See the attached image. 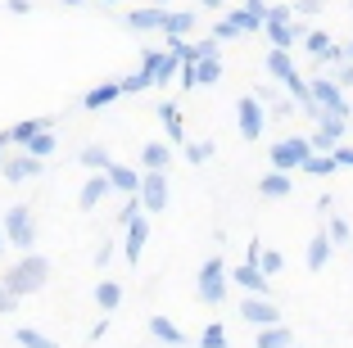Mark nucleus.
<instances>
[{
  "mask_svg": "<svg viewBox=\"0 0 353 348\" xmlns=\"http://www.w3.org/2000/svg\"><path fill=\"white\" fill-rule=\"evenodd\" d=\"M263 68H268V77L272 82H285V77H294V59H290V50H268V59H263Z\"/></svg>",
  "mask_w": 353,
  "mask_h": 348,
  "instance_id": "obj_25",
  "label": "nucleus"
},
{
  "mask_svg": "<svg viewBox=\"0 0 353 348\" xmlns=\"http://www.w3.org/2000/svg\"><path fill=\"white\" fill-rule=\"evenodd\" d=\"M114 100H123V86H118V77H114V82L91 86V91L82 95V109H91V113H95V109H109Z\"/></svg>",
  "mask_w": 353,
  "mask_h": 348,
  "instance_id": "obj_21",
  "label": "nucleus"
},
{
  "mask_svg": "<svg viewBox=\"0 0 353 348\" xmlns=\"http://www.w3.org/2000/svg\"><path fill=\"white\" fill-rule=\"evenodd\" d=\"M59 5H68V10H77V5H86V0H59Z\"/></svg>",
  "mask_w": 353,
  "mask_h": 348,
  "instance_id": "obj_53",
  "label": "nucleus"
},
{
  "mask_svg": "<svg viewBox=\"0 0 353 348\" xmlns=\"http://www.w3.org/2000/svg\"><path fill=\"white\" fill-rule=\"evenodd\" d=\"M50 118H23V123H14L10 127V145H19V150H23V145H28L32 141V136H41V132H50Z\"/></svg>",
  "mask_w": 353,
  "mask_h": 348,
  "instance_id": "obj_23",
  "label": "nucleus"
},
{
  "mask_svg": "<svg viewBox=\"0 0 353 348\" xmlns=\"http://www.w3.org/2000/svg\"><path fill=\"white\" fill-rule=\"evenodd\" d=\"M195 5H199V10H213V14H218V19H222V14H227V0H195Z\"/></svg>",
  "mask_w": 353,
  "mask_h": 348,
  "instance_id": "obj_48",
  "label": "nucleus"
},
{
  "mask_svg": "<svg viewBox=\"0 0 353 348\" xmlns=\"http://www.w3.org/2000/svg\"><path fill=\"white\" fill-rule=\"evenodd\" d=\"M100 5H118V0H100Z\"/></svg>",
  "mask_w": 353,
  "mask_h": 348,
  "instance_id": "obj_56",
  "label": "nucleus"
},
{
  "mask_svg": "<svg viewBox=\"0 0 353 348\" xmlns=\"http://www.w3.org/2000/svg\"><path fill=\"white\" fill-rule=\"evenodd\" d=\"M308 91H312V104H317L322 113H335V118H349V113H353V100L335 86L331 72H317V77L308 82Z\"/></svg>",
  "mask_w": 353,
  "mask_h": 348,
  "instance_id": "obj_5",
  "label": "nucleus"
},
{
  "mask_svg": "<svg viewBox=\"0 0 353 348\" xmlns=\"http://www.w3.org/2000/svg\"><path fill=\"white\" fill-rule=\"evenodd\" d=\"M145 240H150V217L141 213L136 222H127V226H123V258H127L132 267L141 263V249H145Z\"/></svg>",
  "mask_w": 353,
  "mask_h": 348,
  "instance_id": "obj_12",
  "label": "nucleus"
},
{
  "mask_svg": "<svg viewBox=\"0 0 353 348\" xmlns=\"http://www.w3.org/2000/svg\"><path fill=\"white\" fill-rule=\"evenodd\" d=\"M331 45H335V41H331V32H326V28H312L308 37H303V50H308L312 59H322V54L331 50Z\"/></svg>",
  "mask_w": 353,
  "mask_h": 348,
  "instance_id": "obj_33",
  "label": "nucleus"
},
{
  "mask_svg": "<svg viewBox=\"0 0 353 348\" xmlns=\"http://www.w3.org/2000/svg\"><path fill=\"white\" fill-rule=\"evenodd\" d=\"M159 68H163V50H141V72H145L150 82L159 77Z\"/></svg>",
  "mask_w": 353,
  "mask_h": 348,
  "instance_id": "obj_39",
  "label": "nucleus"
},
{
  "mask_svg": "<svg viewBox=\"0 0 353 348\" xmlns=\"http://www.w3.org/2000/svg\"><path fill=\"white\" fill-rule=\"evenodd\" d=\"M41 172H46V163H41V158H32V154H14V158H5V163H0V176H5L10 185L37 181Z\"/></svg>",
  "mask_w": 353,
  "mask_h": 348,
  "instance_id": "obj_10",
  "label": "nucleus"
},
{
  "mask_svg": "<svg viewBox=\"0 0 353 348\" xmlns=\"http://www.w3.org/2000/svg\"><path fill=\"white\" fill-rule=\"evenodd\" d=\"M317 213H322V217H335V199L322 195V199H317Z\"/></svg>",
  "mask_w": 353,
  "mask_h": 348,
  "instance_id": "obj_50",
  "label": "nucleus"
},
{
  "mask_svg": "<svg viewBox=\"0 0 353 348\" xmlns=\"http://www.w3.org/2000/svg\"><path fill=\"white\" fill-rule=\"evenodd\" d=\"M123 28L136 32V37H154V32H163V5H145V10L123 14Z\"/></svg>",
  "mask_w": 353,
  "mask_h": 348,
  "instance_id": "obj_11",
  "label": "nucleus"
},
{
  "mask_svg": "<svg viewBox=\"0 0 353 348\" xmlns=\"http://www.w3.org/2000/svg\"><path fill=\"white\" fill-rule=\"evenodd\" d=\"M150 335H154L163 348H186V344H190V339H186V330L176 326L172 317H163V312H154V317H150Z\"/></svg>",
  "mask_w": 353,
  "mask_h": 348,
  "instance_id": "obj_17",
  "label": "nucleus"
},
{
  "mask_svg": "<svg viewBox=\"0 0 353 348\" xmlns=\"http://www.w3.org/2000/svg\"><path fill=\"white\" fill-rule=\"evenodd\" d=\"M109 185H114V195H136V190H141V172H136V167H127V163H109Z\"/></svg>",
  "mask_w": 353,
  "mask_h": 348,
  "instance_id": "obj_20",
  "label": "nucleus"
},
{
  "mask_svg": "<svg viewBox=\"0 0 353 348\" xmlns=\"http://www.w3.org/2000/svg\"><path fill=\"white\" fill-rule=\"evenodd\" d=\"M19 303H23V298H14L10 289H0V317H10V312H19Z\"/></svg>",
  "mask_w": 353,
  "mask_h": 348,
  "instance_id": "obj_45",
  "label": "nucleus"
},
{
  "mask_svg": "<svg viewBox=\"0 0 353 348\" xmlns=\"http://www.w3.org/2000/svg\"><path fill=\"white\" fill-rule=\"evenodd\" d=\"M172 145L168 141H145L141 145V172H168V167H172Z\"/></svg>",
  "mask_w": 353,
  "mask_h": 348,
  "instance_id": "obj_15",
  "label": "nucleus"
},
{
  "mask_svg": "<svg viewBox=\"0 0 353 348\" xmlns=\"http://www.w3.org/2000/svg\"><path fill=\"white\" fill-rule=\"evenodd\" d=\"M0 231H5V240L19 254H32V245H37V213L28 204H10L5 217H0Z\"/></svg>",
  "mask_w": 353,
  "mask_h": 348,
  "instance_id": "obj_3",
  "label": "nucleus"
},
{
  "mask_svg": "<svg viewBox=\"0 0 353 348\" xmlns=\"http://www.w3.org/2000/svg\"><path fill=\"white\" fill-rule=\"evenodd\" d=\"M344 59H353V41H349V45H344Z\"/></svg>",
  "mask_w": 353,
  "mask_h": 348,
  "instance_id": "obj_55",
  "label": "nucleus"
},
{
  "mask_svg": "<svg viewBox=\"0 0 353 348\" xmlns=\"http://www.w3.org/2000/svg\"><path fill=\"white\" fill-rule=\"evenodd\" d=\"M208 37H213V41L222 45V41H236V37H240V28L227 19V14H222V19H213V32H208Z\"/></svg>",
  "mask_w": 353,
  "mask_h": 348,
  "instance_id": "obj_38",
  "label": "nucleus"
},
{
  "mask_svg": "<svg viewBox=\"0 0 353 348\" xmlns=\"http://www.w3.org/2000/svg\"><path fill=\"white\" fill-rule=\"evenodd\" d=\"M213 150H218V145H213V141H186V145H181V154H186V163H208V158H213Z\"/></svg>",
  "mask_w": 353,
  "mask_h": 348,
  "instance_id": "obj_36",
  "label": "nucleus"
},
{
  "mask_svg": "<svg viewBox=\"0 0 353 348\" xmlns=\"http://www.w3.org/2000/svg\"><path fill=\"white\" fill-rule=\"evenodd\" d=\"M312 154L317 150H312L308 136H285V141H276L268 150V163H272V172H290L294 176L303 167V158H312Z\"/></svg>",
  "mask_w": 353,
  "mask_h": 348,
  "instance_id": "obj_4",
  "label": "nucleus"
},
{
  "mask_svg": "<svg viewBox=\"0 0 353 348\" xmlns=\"http://www.w3.org/2000/svg\"><path fill=\"white\" fill-rule=\"evenodd\" d=\"M236 127L245 141H259L263 132H268V109H263L259 95H240L236 100Z\"/></svg>",
  "mask_w": 353,
  "mask_h": 348,
  "instance_id": "obj_8",
  "label": "nucleus"
},
{
  "mask_svg": "<svg viewBox=\"0 0 353 348\" xmlns=\"http://www.w3.org/2000/svg\"><path fill=\"white\" fill-rule=\"evenodd\" d=\"M114 249H118V240H104V245L95 249V267H109V263H114Z\"/></svg>",
  "mask_w": 353,
  "mask_h": 348,
  "instance_id": "obj_44",
  "label": "nucleus"
},
{
  "mask_svg": "<svg viewBox=\"0 0 353 348\" xmlns=\"http://www.w3.org/2000/svg\"><path fill=\"white\" fill-rule=\"evenodd\" d=\"M294 348H299V344H294Z\"/></svg>",
  "mask_w": 353,
  "mask_h": 348,
  "instance_id": "obj_58",
  "label": "nucleus"
},
{
  "mask_svg": "<svg viewBox=\"0 0 353 348\" xmlns=\"http://www.w3.org/2000/svg\"><path fill=\"white\" fill-rule=\"evenodd\" d=\"M181 91H199V82H195V63H181Z\"/></svg>",
  "mask_w": 353,
  "mask_h": 348,
  "instance_id": "obj_46",
  "label": "nucleus"
},
{
  "mask_svg": "<svg viewBox=\"0 0 353 348\" xmlns=\"http://www.w3.org/2000/svg\"><path fill=\"white\" fill-rule=\"evenodd\" d=\"M54 145H59V141H54V127H50V132L32 136V141L23 145V154H32V158H41V163H46V158H50V154H54Z\"/></svg>",
  "mask_w": 353,
  "mask_h": 348,
  "instance_id": "obj_30",
  "label": "nucleus"
},
{
  "mask_svg": "<svg viewBox=\"0 0 353 348\" xmlns=\"http://www.w3.org/2000/svg\"><path fill=\"white\" fill-rule=\"evenodd\" d=\"M195 344H199V348H227V326H222V321H208V326L199 330Z\"/></svg>",
  "mask_w": 353,
  "mask_h": 348,
  "instance_id": "obj_35",
  "label": "nucleus"
},
{
  "mask_svg": "<svg viewBox=\"0 0 353 348\" xmlns=\"http://www.w3.org/2000/svg\"><path fill=\"white\" fill-rule=\"evenodd\" d=\"M14 344H19V348H59V339L41 335V330H32V326H19V330H14Z\"/></svg>",
  "mask_w": 353,
  "mask_h": 348,
  "instance_id": "obj_29",
  "label": "nucleus"
},
{
  "mask_svg": "<svg viewBox=\"0 0 353 348\" xmlns=\"http://www.w3.org/2000/svg\"><path fill=\"white\" fill-rule=\"evenodd\" d=\"M344 127H349V118L322 113V118H317V132L308 136V141H312V150H317V154H335V150H340V141H344Z\"/></svg>",
  "mask_w": 353,
  "mask_h": 348,
  "instance_id": "obj_9",
  "label": "nucleus"
},
{
  "mask_svg": "<svg viewBox=\"0 0 353 348\" xmlns=\"http://www.w3.org/2000/svg\"><path fill=\"white\" fill-rule=\"evenodd\" d=\"M259 272H263V276H281V272H285V254H281V249H268V245H263V254H259Z\"/></svg>",
  "mask_w": 353,
  "mask_h": 348,
  "instance_id": "obj_32",
  "label": "nucleus"
},
{
  "mask_svg": "<svg viewBox=\"0 0 353 348\" xmlns=\"http://www.w3.org/2000/svg\"><path fill=\"white\" fill-rule=\"evenodd\" d=\"M331 158H335V163H340V167H353V145H340V150H335Z\"/></svg>",
  "mask_w": 353,
  "mask_h": 348,
  "instance_id": "obj_47",
  "label": "nucleus"
},
{
  "mask_svg": "<svg viewBox=\"0 0 353 348\" xmlns=\"http://www.w3.org/2000/svg\"><path fill=\"white\" fill-rule=\"evenodd\" d=\"M240 321L254 326V330H268V326H281L285 312H281V303H272V298H263V294H245V303H240Z\"/></svg>",
  "mask_w": 353,
  "mask_h": 348,
  "instance_id": "obj_6",
  "label": "nucleus"
},
{
  "mask_svg": "<svg viewBox=\"0 0 353 348\" xmlns=\"http://www.w3.org/2000/svg\"><path fill=\"white\" fill-rule=\"evenodd\" d=\"M118 86H123V95H141V91H150L154 82H150L145 72L136 68V72H127V77H118Z\"/></svg>",
  "mask_w": 353,
  "mask_h": 348,
  "instance_id": "obj_37",
  "label": "nucleus"
},
{
  "mask_svg": "<svg viewBox=\"0 0 353 348\" xmlns=\"http://www.w3.org/2000/svg\"><path fill=\"white\" fill-rule=\"evenodd\" d=\"M5 249H10V240H5V231H0V258H5Z\"/></svg>",
  "mask_w": 353,
  "mask_h": 348,
  "instance_id": "obj_54",
  "label": "nucleus"
},
{
  "mask_svg": "<svg viewBox=\"0 0 353 348\" xmlns=\"http://www.w3.org/2000/svg\"><path fill=\"white\" fill-rule=\"evenodd\" d=\"M5 150H10V132H0V163H5Z\"/></svg>",
  "mask_w": 353,
  "mask_h": 348,
  "instance_id": "obj_52",
  "label": "nucleus"
},
{
  "mask_svg": "<svg viewBox=\"0 0 353 348\" xmlns=\"http://www.w3.org/2000/svg\"><path fill=\"white\" fill-rule=\"evenodd\" d=\"M326 236H331L335 249H344V245H353V226L344 217H326Z\"/></svg>",
  "mask_w": 353,
  "mask_h": 348,
  "instance_id": "obj_34",
  "label": "nucleus"
},
{
  "mask_svg": "<svg viewBox=\"0 0 353 348\" xmlns=\"http://www.w3.org/2000/svg\"><path fill=\"white\" fill-rule=\"evenodd\" d=\"M141 213H145V208H141V199H136V195H127V199H123V208H118V226L136 222V217H141Z\"/></svg>",
  "mask_w": 353,
  "mask_h": 348,
  "instance_id": "obj_41",
  "label": "nucleus"
},
{
  "mask_svg": "<svg viewBox=\"0 0 353 348\" xmlns=\"http://www.w3.org/2000/svg\"><path fill=\"white\" fill-rule=\"evenodd\" d=\"M227 289H231V267H227V258H222V254L204 258V263H199V276H195L199 303H208V307L227 303Z\"/></svg>",
  "mask_w": 353,
  "mask_h": 348,
  "instance_id": "obj_2",
  "label": "nucleus"
},
{
  "mask_svg": "<svg viewBox=\"0 0 353 348\" xmlns=\"http://www.w3.org/2000/svg\"><path fill=\"white\" fill-rule=\"evenodd\" d=\"M299 172L303 176H331V172H340V163H335L331 154H312V158H303Z\"/></svg>",
  "mask_w": 353,
  "mask_h": 348,
  "instance_id": "obj_31",
  "label": "nucleus"
},
{
  "mask_svg": "<svg viewBox=\"0 0 353 348\" xmlns=\"http://www.w3.org/2000/svg\"><path fill=\"white\" fill-rule=\"evenodd\" d=\"M254 348H294V330L281 321V326H268L254 335Z\"/></svg>",
  "mask_w": 353,
  "mask_h": 348,
  "instance_id": "obj_24",
  "label": "nucleus"
},
{
  "mask_svg": "<svg viewBox=\"0 0 353 348\" xmlns=\"http://www.w3.org/2000/svg\"><path fill=\"white\" fill-rule=\"evenodd\" d=\"M118 303H123V285L104 276L100 285H95V307H100L104 317H109V312H118Z\"/></svg>",
  "mask_w": 353,
  "mask_h": 348,
  "instance_id": "obj_26",
  "label": "nucleus"
},
{
  "mask_svg": "<svg viewBox=\"0 0 353 348\" xmlns=\"http://www.w3.org/2000/svg\"><path fill=\"white\" fill-rule=\"evenodd\" d=\"M104 335H109V317H104V321H95V326H91V335H86V339H104Z\"/></svg>",
  "mask_w": 353,
  "mask_h": 348,
  "instance_id": "obj_51",
  "label": "nucleus"
},
{
  "mask_svg": "<svg viewBox=\"0 0 353 348\" xmlns=\"http://www.w3.org/2000/svg\"><path fill=\"white\" fill-rule=\"evenodd\" d=\"M176 72H181V59H176V54H168L163 50V68H159V77H154V86H168L176 77Z\"/></svg>",
  "mask_w": 353,
  "mask_h": 348,
  "instance_id": "obj_40",
  "label": "nucleus"
},
{
  "mask_svg": "<svg viewBox=\"0 0 353 348\" xmlns=\"http://www.w3.org/2000/svg\"><path fill=\"white\" fill-rule=\"evenodd\" d=\"M259 195H268V199H290L294 195V176L290 172H263Z\"/></svg>",
  "mask_w": 353,
  "mask_h": 348,
  "instance_id": "obj_22",
  "label": "nucleus"
},
{
  "mask_svg": "<svg viewBox=\"0 0 353 348\" xmlns=\"http://www.w3.org/2000/svg\"><path fill=\"white\" fill-rule=\"evenodd\" d=\"M136 199H141V208L150 213H163L168 204H172V185H168V172H141V190H136Z\"/></svg>",
  "mask_w": 353,
  "mask_h": 348,
  "instance_id": "obj_7",
  "label": "nucleus"
},
{
  "mask_svg": "<svg viewBox=\"0 0 353 348\" xmlns=\"http://www.w3.org/2000/svg\"><path fill=\"white\" fill-rule=\"evenodd\" d=\"M331 77H335V86H340V91H353V59L335 63V68H331Z\"/></svg>",
  "mask_w": 353,
  "mask_h": 348,
  "instance_id": "obj_42",
  "label": "nucleus"
},
{
  "mask_svg": "<svg viewBox=\"0 0 353 348\" xmlns=\"http://www.w3.org/2000/svg\"><path fill=\"white\" fill-rule=\"evenodd\" d=\"M195 82H199V91L222 82V54H213V59H199V63H195Z\"/></svg>",
  "mask_w": 353,
  "mask_h": 348,
  "instance_id": "obj_28",
  "label": "nucleus"
},
{
  "mask_svg": "<svg viewBox=\"0 0 353 348\" xmlns=\"http://www.w3.org/2000/svg\"><path fill=\"white\" fill-rule=\"evenodd\" d=\"M331 254H335V245H331V236H326V226H322V231L308 240V249H303V263H308V272H326V267H331Z\"/></svg>",
  "mask_w": 353,
  "mask_h": 348,
  "instance_id": "obj_18",
  "label": "nucleus"
},
{
  "mask_svg": "<svg viewBox=\"0 0 353 348\" xmlns=\"http://www.w3.org/2000/svg\"><path fill=\"white\" fill-rule=\"evenodd\" d=\"M199 28V14L195 10H163V37L176 41V37H190Z\"/></svg>",
  "mask_w": 353,
  "mask_h": 348,
  "instance_id": "obj_19",
  "label": "nucleus"
},
{
  "mask_svg": "<svg viewBox=\"0 0 353 348\" xmlns=\"http://www.w3.org/2000/svg\"><path fill=\"white\" fill-rule=\"evenodd\" d=\"M77 163H82L86 172H109V163H114V154L104 150V145H86V150L77 154Z\"/></svg>",
  "mask_w": 353,
  "mask_h": 348,
  "instance_id": "obj_27",
  "label": "nucleus"
},
{
  "mask_svg": "<svg viewBox=\"0 0 353 348\" xmlns=\"http://www.w3.org/2000/svg\"><path fill=\"white\" fill-rule=\"evenodd\" d=\"M154 5H163V0H154Z\"/></svg>",
  "mask_w": 353,
  "mask_h": 348,
  "instance_id": "obj_57",
  "label": "nucleus"
},
{
  "mask_svg": "<svg viewBox=\"0 0 353 348\" xmlns=\"http://www.w3.org/2000/svg\"><path fill=\"white\" fill-rule=\"evenodd\" d=\"M109 195H114L109 176H104V172H91V181H86L82 190H77V208H82V213H91V208H100Z\"/></svg>",
  "mask_w": 353,
  "mask_h": 348,
  "instance_id": "obj_16",
  "label": "nucleus"
},
{
  "mask_svg": "<svg viewBox=\"0 0 353 348\" xmlns=\"http://www.w3.org/2000/svg\"><path fill=\"white\" fill-rule=\"evenodd\" d=\"M227 19L240 28V37H245V32H263V19H268V0H245L240 10H227Z\"/></svg>",
  "mask_w": 353,
  "mask_h": 348,
  "instance_id": "obj_14",
  "label": "nucleus"
},
{
  "mask_svg": "<svg viewBox=\"0 0 353 348\" xmlns=\"http://www.w3.org/2000/svg\"><path fill=\"white\" fill-rule=\"evenodd\" d=\"M5 10L10 14H32V0H5Z\"/></svg>",
  "mask_w": 353,
  "mask_h": 348,
  "instance_id": "obj_49",
  "label": "nucleus"
},
{
  "mask_svg": "<svg viewBox=\"0 0 353 348\" xmlns=\"http://www.w3.org/2000/svg\"><path fill=\"white\" fill-rule=\"evenodd\" d=\"M159 123H163V136H168V145H186V113L176 109L172 100H159Z\"/></svg>",
  "mask_w": 353,
  "mask_h": 348,
  "instance_id": "obj_13",
  "label": "nucleus"
},
{
  "mask_svg": "<svg viewBox=\"0 0 353 348\" xmlns=\"http://www.w3.org/2000/svg\"><path fill=\"white\" fill-rule=\"evenodd\" d=\"M290 10L299 14V19H312V14H322V0H294Z\"/></svg>",
  "mask_w": 353,
  "mask_h": 348,
  "instance_id": "obj_43",
  "label": "nucleus"
},
{
  "mask_svg": "<svg viewBox=\"0 0 353 348\" xmlns=\"http://www.w3.org/2000/svg\"><path fill=\"white\" fill-rule=\"evenodd\" d=\"M46 280H50V258L37 254V249L0 272V289H10L14 298H28V294H37V289H46Z\"/></svg>",
  "mask_w": 353,
  "mask_h": 348,
  "instance_id": "obj_1",
  "label": "nucleus"
}]
</instances>
